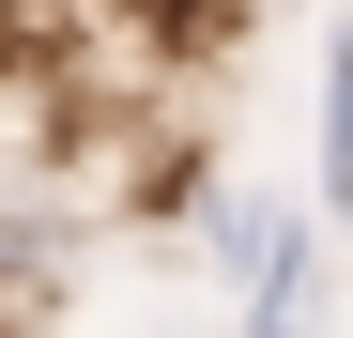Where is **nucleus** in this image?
<instances>
[{
    "label": "nucleus",
    "mask_w": 353,
    "mask_h": 338,
    "mask_svg": "<svg viewBox=\"0 0 353 338\" xmlns=\"http://www.w3.org/2000/svg\"><path fill=\"white\" fill-rule=\"evenodd\" d=\"M323 215H353V16L323 31Z\"/></svg>",
    "instance_id": "f03ea898"
},
{
    "label": "nucleus",
    "mask_w": 353,
    "mask_h": 338,
    "mask_svg": "<svg viewBox=\"0 0 353 338\" xmlns=\"http://www.w3.org/2000/svg\"><path fill=\"white\" fill-rule=\"evenodd\" d=\"M230 338H323V231L307 215H276L261 261H246V323Z\"/></svg>",
    "instance_id": "f257e3e1"
}]
</instances>
